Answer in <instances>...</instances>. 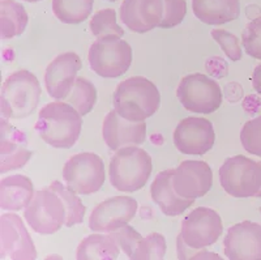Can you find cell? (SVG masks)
<instances>
[{
    "instance_id": "8fae6325",
    "label": "cell",
    "mask_w": 261,
    "mask_h": 260,
    "mask_svg": "<svg viewBox=\"0 0 261 260\" xmlns=\"http://www.w3.org/2000/svg\"><path fill=\"white\" fill-rule=\"evenodd\" d=\"M0 257L11 260H33L36 246L25 228L24 221L15 213L0 217Z\"/></svg>"
},
{
    "instance_id": "ac0fdd59",
    "label": "cell",
    "mask_w": 261,
    "mask_h": 260,
    "mask_svg": "<svg viewBox=\"0 0 261 260\" xmlns=\"http://www.w3.org/2000/svg\"><path fill=\"white\" fill-rule=\"evenodd\" d=\"M102 136L111 151H119L130 145H140L145 141L146 124L145 122L127 121L113 110L105 116Z\"/></svg>"
},
{
    "instance_id": "7c38bea8",
    "label": "cell",
    "mask_w": 261,
    "mask_h": 260,
    "mask_svg": "<svg viewBox=\"0 0 261 260\" xmlns=\"http://www.w3.org/2000/svg\"><path fill=\"white\" fill-rule=\"evenodd\" d=\"M172 137L174 145L180 153L202 156L213 148L216 132L211 121L190 116L179 122Z\"/></svg>"
},
{
    "instance_id": "1f68e13d",
    "label": "cell",
    "mask_w": 261,
    "mask_h": 260,
    "mask_svg": "<svg viewBox=\"0 0 261 260\" xmlns=\"http://www.w3.org/2000/svg\"><path fill=\"white\" fill-rule=\"evenodd\" d=\"M110 234L113 235L114 240L116 241L119 247L124 251V254L127 255L129 259H132L137 245H139L140 241L143 240L141 234H140L139 231L135 230V229L132 228V226H129L128 224L122 226V228H119L118 230L110 231Z\"/></svg>"
},
{
    "instance_id": "d4e9b609",
    "label": "cell",
    "mask_w": 261,
    "mask_h": 260,
    "mask_svg": "<svg viewBox=\"0 0 261 260\" xmlns=\"http://www.w3.org/2000/svg\"><path fill=\"white\" fill-rule=\"evenodd\" d=\"M94 0H53V12L64 24H80L89 17Z\"/></svg>"
},
{
    "instance_id": "7402d4cb",
    "label": "cell",
    "mask_w": 261,
    "mask_h": 260,
    "mask_svg": "<svg viewBox=\"0 0 261 260\" xmlns=\"http://www.w3.org/2000/svg\"><path fill=\"white\" fill-rule=\"evenodd\" d=\"M193 15L208 25H222L239 17V0H192Z\"/></svg>"
},
{
    "instance_id": "9a60e30c",
    "label": "cell",
    "mask_w": 261,
    "mask_h": 260,
    "mask_svg": "<svg viewBox=\"0 0 261 260\" xmlns=\"http://www.w3.org/2000/svg\"><path fill=\"white\" fill-rule=\"evenodd\" d=\"M213 186V173L204 161H183L172 175V187L184 199L202 198Z\"/></svg>"
},
{
    "instance_id": "2e32d148",
    "label": "cell",
    "mask_w": 261,
    "mask_h": 260,
    "mask_svg": "<svg viewBox=\"0 0 261 260\" xmlns=\"http://www.w3.org/2000/svg\"><path fill=\"white\" fill-rule=\"evenodd\" d=\"M165 12V0H124L120 6V20L128 29L141 34L160 28Z\"/></svg>"
},
{
    "instance_id": "f1b7e54d",
    "label": "cell",
    "mask_w": 261,
    "mask_h": 260,
    "mask_svg": "<svg viewBox=\"0 0 261 260\" xmlns=\"http://www.w3.org/2000/svg\"><path fill=\"white\" fill-rule=\"evenodd\" d=\"M166 240L160 233H151L140 241L135 254L134 260H161L166 254Z\"/></svg>"
},
{
    "instance_id": "4316f807",
    "label": "cell",
    "mask_w": 261,
    "mask_h": 260,
    "mask_svg": "<svg viewBox=\"0 0 261 260\" xmlns=\"http://www.w3.org/2000/svg\"><path fill=\"white\" fill-rule=\"evenodd\" d=\"M48 188L57 192L64 203L65 210H67L65 226L71 228L73 225L81 224L84 220V215H85V207H84L83 201L80 200L77 194L72 188H69L68 186L65 187L59 180H54Z\"/></svg>"
},
{
    "instance_id": "cb8c5ba5",
    "label": "cell",
    "mask_w": 261,
    "mask_h": 260,
    "mask_svg": "<svg viewBox=\"0 0 261 260\" xmlns=\"http://www.w3.org/2000/svg\"><path fill=\"white\" fill-rule=\"evenodd\" d=\"M28 13L24 6L15 0L0 2V37L2 39H11L21 36L27 29Z\"/></svg>"
},
{
    "instance_id": "ba28073f",
    "label": "cell",
    "mask_w": 261,
    "mask_h": 260,
    "mask_svg": "<svg viewBox=\"0 0 261 260\" xmlns=\"http://www.w3.org/2000/svg\"><path fill=\"white\" fill-rule=\"evenodd\" d=\"M88 60L92 71L101 77H119L132 64V48L120 38L97 39L90 46Z\"/></svg>"
},
{
    "instance_id": "8992f818",
    "label": "cell",
    "mask_w": 261,
    "mask_h": 260,
    "mask_svg": "<svg viewBox=\"0 0 261 260\" xmlns=\"http://www.w3.org/2000/svg\"><path fill=\"white\" fill-rule=\"evenodd\" d=\"M176 96L184 109L197 114H212L222 104L218 83L202 74L184 76L176 89Z\"/></svg>"
},
{
    "instance_id": "e0dca14e",
    "label": "cell",
    "mask_w": 261,
    "mask_h": 260,
    "mask_svg": "<svg viewBox=\"0 0 261 260\" xmlns=\"http://www.w3.org/2000/svg\"><path fill=\"white\" fill-rule=\"evenodd\" d=\"M81 67L83 62L77 54L64 53L58 55L45 72V85L48 94L55 100H65L73 88Z\"/></svg>"
},
{
    "instance_id": "d6a6232c",
    "label": "cell",
    "mask_w": 261,
    "mask_h": 260,
    "mask_svg": "<svg viewBox=\"0 0 261 260\" xmlns=\"http://www.w3.org/2000/svg\"><path fill=\"white\" fill-rule=\"evenodd\" d=\"M211 34L214 41H217V43L220 44L221 49L225 51V54L230 59L234 60V62L242 59V49L237 36L223 29L212 30Z\"/></svg>"
},
{
    "instance_id": "30bf717a",
    "label": "cell",
    "mask_w": 261,
    "mask_h": 260,
    "mask_svg": "<svg viewBox=\"0 0 261 260\" xmlns=\"http://www.w3.org/2000/svg\"><path fill=\"white\" fill-rule=\"evenodd\" d=\"M223 231L220 215L212 208L197 207L181 222L180 238L186 246L201 250L217 242Z\"/></svg>"
},
{
    "instance_id": "5b68a950",
    "label": "cell",
    "mask_w": 261,
    "mask_h": 260,
    "mask_svg": "<svg viewBox=\"0 0 261 260\" xmlns=\"http://www.w3.org/2000/svg\"><path fill=\"white\" fill-rule=\"evenodd\" d=\"M222 188L234 198H252L261 188L260 162L243 154L230 157L220 168Z\"/></svg>"
},
{
    "instance_id": "e575fe53",
    "label": "cell",
    "mask_w": 261,
    "mask_h": 260,
    "mask_svg": "<svg viewBox=\"0 0 261 260\" xmlns=\"http://www.w3.org/2000/svg\"><path fill=\"white\" fill-rule=\"evenodd\" d=\"M252 86L256 92L261 96V64L256 65L252 74Z\"/></svg>"
},
{
    "instance_id": "277c9868",
    "label": "cell",
    "mask_w": 261,
    "mask_h": 260,
    "mask_svg": "<svg viewBox=\"0 0 261 260\" xmlns=\"http://www.w3.org/2000/svg\"><path fill=\"white\" fill-rule=\"evenodd\" d=\"M151 170L153 163L148 152L136 148V145L124 147L116 151L110 161V183L119 191H139L150 178Z\"/></svg>"
},
{
    "instance_id": "6da1fadb",
    "label": "cell",
    "mask_w": 261,
    "mask_h": 260,
    "mask_svg": "<svg viewBox=\"0 0 261 260\" xmlns=\"http://www.w3.org/2000/svg\"><path fill=\"white\" fill-rule=\"evenodd\" d=\"M81 116L68 102H50L39 110L34 128L42 140L54 148H72L80 137Z\"/></svg>"
},
{
    "instance_id": "3957f363",
    "label": "cell",
    "mask_w": 261,
    "mask_h": 260,
    "mask_svg": "<svg viewBox=\"0 0 261 260\" xmlns=\"http://www.w3.org/2000/svg\"><path fill=\"white\" fill-rule=\"evenodd\" d=\"M41 85L32 72L20 69L6 79L0 93V110L6 119H24L37 109Z\"/></svg>"
},
{
    "instance_id": "83f0119b",
    "label": "cell",
    "mask_w": 261,
    "mask_h": 260,
    "mask_svg": "<svg viewBox=\"0 0 261 260\" xmlns=\"http://www.w3.org/2000/svg\"><path fill=\"white\" fill-rule=\"evenodd\" d=\"M90 30L97 39L122 38L124 30L116 22V12L106 8L98 11L90 20Z\"/></svg>"
},
{
    "instance_id": "9c48e42d",
    "label": "cell",
    "mask_w": 261,
    "mask_h": 260,
    "mask_svg": "<svg viewBox=\"0 0 261 260\" xmlns=\"http://www.w3.org/2000/svg\"><path fill=\"white\" fill-rule=\"evenodd\" d=\"M63 178L69 188L80 195L99 191L105 183V165L95 153L74 154L63 168Z\"/></svg>"
},
{
    "instance_id": "ffe728a7",
    "label": "cell",
    "mask_w": 261,
    "mask_h": 260,
    "mask_svg": "<svg viewBox=\"0 0 261 260\" xmlns=\"http://www.w3.org/2000/svg\"><path fill=\"white\" fill-rule=\"evenodd\" d=\"M174 169L158 173L150 186L151 199L166 216H179L195 203V199H184L172 187Z\"/></svg>"
},
{
    "instance_id": "7a4b0ae2",
    "label": "cell",
    "mask_w": 261,
    "mask_h": 260,
    "mask_svg": "<svg viewBox=\"0 0 261 260\" xmlns=\"http://www.w3.org/2000/svg\"><path fill=\"white\" fill-rule=\"evenodd\" d=\"M114 110L130 122L150 118L161 105V94L154 83L141 76L122 81L113 96Z\"/></svg>"
},
{
    "instance_id": "74e56055",
    "label": "cell",
    "mask_w": 261,
    "mask_h": 260,
    "mask_svg": "<svg viewBox=\"0 0 261 260\" xmlns=\"http://www.w3.org/2000/svg\"><path fill=\"white\" fill-rule=\"evenodd\" d=\"M109 2H116V0H109Z\"/></svg>"
},
{
    "instance_id": "836d02e7",
    "label": "cell",
    "mask_w": 261,
    "mask_h": 260,
    "mask_svg": "<svg viewBox=\"0 0 261 260\" xmlns=\"http://www.w3.org/2000/svg\"><path fill=\"white\" fill-rule=\"evenodd\" d=\"M166 2V12L165 18L160 28L162 29H170L179 25L186 17L187 13V3L186 0H165Z\"/></svg>"
},
{
    "instance_id": "d6986e66",
    "label": "cell",
    "mask_w": 261,
    "mask_h": 260,
    "mask_svg": "<svg viewBox=\"0 0 261 260\" xmlns=\"http://www.w3.org/2000/svg\"><path fill=\"white\" fill-rule=\"evenodd\" d=\"M0 131V173L4 174L15 169L24 168L32 157L25 133L9 124L6 118H2Z\"/></svg>"
},
{
    "instance_id": "603a6c76",
    "label": "cell",
    "mask_w": 261,
    "mask_h": 260,
    "mask_svg": "<svg viewBox=\"0 0 261 260\" xmlns=\"http://www.w3.org/2000/svg\"><path fill=\"white\" fill-rule=\"evenodd\" d=\"M120 247L109 234H92L85 237L77 247L79 260H114L118 257Z\"/></svg>"
},
{
    "instance_id": "484cf974",
    "label": "cell",
    "mask_w": 261,
    "mask_h": 260,
    "mask_svg": "<svg viewBox=\"0 0 261 260\" xmlns=\"http://www.w3.org/2000/svg\"><path fill=\"white\" fill-rule=\"evenodd\" d=\"M65 101L84 116L92 111L97 102V89L85 77H77Z\"/></svg>"
},
{
    "instance_id": "8d00e7d4",
    "label": "cell",
    "mask_w": 261,
    "mask_h": 260,
    "mask_svg": "<svg viewBox=\"0 0 261 260\" xmlns=\"http://www.w3.org/2000/svg\"><path fill=\"white\" fill-rule=\"evenodd\" d=\"M24 2H29V3H37V2H41V0H24Z\"/></svg>"
},
{
    "instance_id": "4fadbf2b",
    "label": "cell",
    "mask_w": 261,
    "mask_h": 260,
    "mask_svg": "<svg viewBox=\"0 0 261 260\" xmlns=\"http://www.w3.org/2000/svg\"><path fill=\"white\" fill-rule=\"evenodd\" d=\"M137 212V201L130 196H114L102 201L93 209L89 217L92 231L118 230L134 219Z\"/></svg>"
},
{
    "instance_id": "4dcf8cb0",
    "label": "cell",
    "mask_w": 261,
    "mask_h": 260,
    "mask_svg": "<svg viewBox=\"0 0 261 260\" xmlns=\"http://www.w3.org/2000/svg\"><path fill=\"white\" fill-rule=\"evenodd\" d=\"M242 43L246 54L261 60V16L248 22L242 34Z\"/></svg>"
},
{
    "instance_id": "44dd1931",
    "label": "cell",
    "mask_w": 261,
    "mask_h": 260,
    "mask_svg": "<svg viewBox=\"0 0 261 260\" xmlns=\"http://www.w3.org/2000/svg\"><path fill=\"white\" fill-rule=\"evenodd\" d=\"M32 180L25 175H11L0 180V207L3 210H21L34 196Z\"/></svg>"
},
{
    "instance_id": "f546056e",
    "label": "cell",
    "mask_w": 261,
    "mask_h": 260,
    "mask_svg": "<svg viewBox=\"0 0 261 260\" xmlns=\"http://www.w3.org/2000/svg\"><path fill=\"white\" fill-rule=\"evenodd\" d=\"M241 141L249 154L261 157V115L244 124L241 131Z\"/></svg>"
},
{
    "instance_id": "d590c367",
    "label": "cell",
    "mask_w": 261,
    "mask_h": 260,
    "mask_svg": "<svg viewBox=\"0 0 261 260\" xmlns=\"http://www.w3.org/2000/svg\"><path fill=\"white\" fill-rule=\"evenodd\" d=\"M260 165H261V161H260ZM256 198H261V188L258 190V192L256 194Z\"/></svg>"
},
{
    "instance_id": "5bb4252c",
    "label": "cell",
    "mask_w": 261,
    "mask_h": 260,
    "mask_svg": "<svg viewBox=\"0 0 261 260\" xmlns=\"http://www.w3.org/2000/svg\"><path fill=\"white\" fill-rule=\"evenodd\" d=\"M223 252L230 260H261V225L252 221L232 225L223 240Z\"/></svg>"
},
{
    "instance_id": "52a82bcc",
    "label": "cell",
    "mask_w": 261,
    "mask_h": 260,
    "mask_svg": "<svg viewBox=\"0 0 261 260\" xmlns=\"http://www.w3.org/2000/svg\"><path fill=\"white\" fill-rule=\"evenodd\" d=\"M25 220L38 234H54L60 230L67 219L62 198L51 188L39 190L34 194L24 212Z\"/></svg>"
}]
</instances>
